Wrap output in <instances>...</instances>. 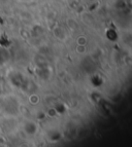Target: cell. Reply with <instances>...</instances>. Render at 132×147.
<instances>
[{
  "instance_id": "obj_1",
  "label": "cell",
  "mask_w": 132,
  "mask_h": 147,
  "mask_svg": "<svg viewBox=\"0 0 132 147\" xmlns=\"http://www.w3.org/2000/svg\"><path fill=\"white\" fill-rule=\"evenodd\" d=\"M24 131L28 135H34L37 132V125L34 121H28L24 125Z\"/></svg>"
}]
</instances>
